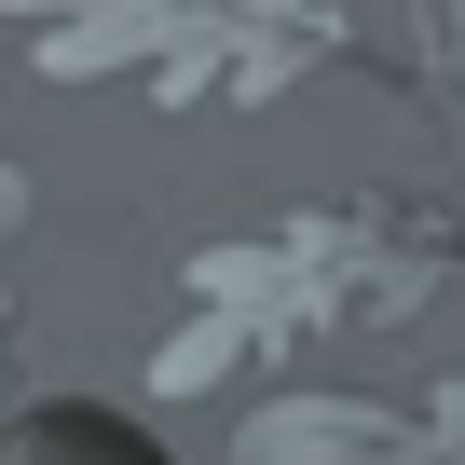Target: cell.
<instances>
[{
	"mask_svg": "<svg viewBox=\"0 0 465 465\" xmlns=\"http://www.w3.org/2000/svg\"><path fill=\"white\" fill-rule=\"evenodd\" d=\"M397 438H411L397 411H356V397H315V411H302V397H288V411L247 424V465H356V451H397Z\"/></svg>",
	"mask_w": 465,
	"mask_h": 465,
	"instance_id": "6da1fadb",
	"label": "cell"
}]
</instances>
